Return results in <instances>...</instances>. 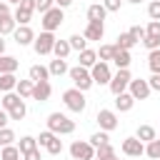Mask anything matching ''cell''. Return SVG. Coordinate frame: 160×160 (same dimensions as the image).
<instances>
[{"instance_id":"cell-51","label":"cell","mask_w":160,"mask_h":160,"mask_svg":"<svg viewBox=\"0 0 160 160\" xmlns=\"http://www.w3.org/2000/svg\"><path fill=\"white\" fill-rule=\"evenodd\" d=\"M8 120H10V118H8V110H2V108H0V128H5V125H8Z\"/></svg>"},{"instance_id":"cell-8","label":"cell","mask_w":160,"mask_h":160,"mask_svg":"<svg viewBox=\"0 0 160 160\" xmlns=\"http://www.w3.org/2000/svg\"><path fill=\"white\" fill-rule=\"evenodd\" d=\"M90 78H92V82H98V85H108V82H110V78H112L110 65H108V62H102V60H98V62L90 68Z\"/></svg>"},{"instance_id":"cell-41","label":"cell","mask_w":160,"mask_h":160,"mask_svg":"<svg viewBox=\"0 0 160 160\" xmlns=\"http://www.w3.org/2000/svg\"><path fill=\"white\" fill-rule=\"evenodd\" d=\"M148 15H150V20H160V0H150Z\"/></svg>"},{"instance_id":"cell-46","label":"cell","mask_w":160,"mask_h":160,"mask_svg":"<svg viewBox=\"0 0 160 160\" xmlns=\"http://www.w3.org/2000/svg\"><path fill=\"white\" fill-rule=\"evenodd\" d=\"M128 32H130V35H132V38H135L138 42H140L142 38H145V28H140V25H132V28H130Z\"/></svg>"},{"instance_id":"cell-37","label":"cell","mask_w":160,"mask_h":160,"mask_svg":"<svg viewBox=\"0 0 160 160\" xmlns=\"http://www.w3.org/2000/svg\"><path fill=\"white\" fill-rule=\"evenodd\" d=\"M12 18H15V22H18V25H28V22L32 20V12H28V10H22V8H18V10L12 12Z\"/></svg>"},{"instance_id":"cell-12","label":"cell","mask_w":160,"mask_h":160,"mask_svg":"<svg viewBox=\"0 0 160 160\" xmlns=\"http://www.w3.org/2000/svg\"><path fill=\"white\" fill-rule=\"evenodd\" d=\"M12 35H15V42H18L20 48L32 45V40H35V32H32V28H30V25H18Z\"/></svg>"},{"instance_id":"cell-43","label":"cell","mask_w":160,"mask_h":160,"mask_svg":"<svg viewBox=\"0 0 160 160\" xmlns=\"http://www.w3.org/2000/svg\"><path fill=\"white\" fill-rule=\"evenodd\" d=\"M102 8H105L108 12H118V10L122 8V0H102Z\"/></svg>"},{"instance_id":"cell-3","label":"cell","mask_w":160,"mask_h":160,"mask_svg":"<svg viewBox=\"0 0 160 160\" xmlns=\"http://www.w3.org/2000/svg\"><path fill=\"white\" fill-rule=\"evenodd\" d=\"M62 102H65V108H68L70 112H82V110H85V105H88V100H85L82 90H78V88L65 90V92H62Z\"/></svg>"},{"instance_id":"cell-44","label":"cell","mask_w":160,"mask_h":160,"mask_svg":"<svg viewBox=\"0 0 160 160\" xmlns=\"http://www.w3.org/2000/svg\"><path fill=\"white\" fill-rule=\"evenodd\" d=\"M142 45H145L148 50H158V48H160V38H150V35H145V38H142Z\"/></svg>"},{"instance_id":"cell-13","label":"cell","mask_w":160,"mask_h":160,"mask_svg":"<svg viewBox=\"0 0 160 160\" xmlns=\"http://www.w3.org/2000/svg\"><path fill=\"white\" fill-rule=\"evenodd\" d=\"M82 35H85V40H102V35H105V25H102L100 20H88Z\"/></svg>"},{"instance_id":"cell-26","label":"cell","mask_w":160,"mask_h":160,"mask_svg":"<svg viewBox=\"0 0 160 160\" xmlns=\"http://www.w3.org/2000/svg\"><path fill=\"white\" fill-rule=\"evenodd\" d=\"M22 152L18 150V145H2L0 150V160H20Z\"/></svg>"},{"instance_id":"cell-27","label":"cell","mask_w":160,"mask_h":160,"mask_svg":"<svg viewBox=\"0 0 160 160\" xmlns=\"http://www.w3.org/2000/svg\"><path fill=\"white\" fill-rule=\"evenodd\" d=\"M70 50H72V48H70V42H68V40H55V45H52L55 58H62V60L70 55Z\"/></svg>"},{"instance_id":"cell-53","label":"cell","mask_w":160,"mask_h":160,"mask_svg":"<svg viewBox=\"0 0 160 160\" xmlns=\"http://www.w3.org/2000/svg\"><path fill=\"white\" fill-rule=\"evenodd\" d=\"M0 55H5V40H2V35H0Z\"/></svg>"},{"instance_id":"cell-45","label":"cell","mask_w":160,"mask_h":160,"mask_svg":"<svg viewBox=\"0 0 160 160\" xmlns=\"http://www.w3.org/2000/svg\"><path fill=\"white\" fill-rule=\"evenodd\" d=\"M52 5H55V0H35V10H40V12H48Z\"/></svg>"},{"instance_id":"cell-7","label":"cell","mask_w":160,"mask_h":160,"mask_svg":"<svg viewBox=\"0 0 160 160\" xmlns=\"http://www.w3.org/2000/svg\"><path fill=\"white\" fill-rule=\"evenodd\" d=\"M70 155L72 160H95V148L88 140H75L70 145Z\"/></svg>"},{"instance_id":"cell-16","label":"cell","mask_w":160,"mask_h":160,"mask_svg":"<svg viewBox=\"0 0 160 160\" xmlns=\"http://www.w3.org/2000/svg\"><path fill=\"white\" fill-rule=\"evenodd\" d=\"M112 62L118 65V70H122V68H130V62H132V55H130V50H115V55H112Z\"/></svg>"},{"instance_id":"cell-29","label":"cell","mask_w":160,"mask_h":160,"mask_svg":"<svg viewBox=\"0 0 160 160\" xmlns=\"http://www.w3.org/2000/svg\"><path fill=\"white\" fill-rule=\"evenodd\" d=\"M145 155H148L150 160H160V138L145 142Z\"/></svg>"},{"instance_id":"cell-9","label":"cell","mask_w":160,"mask_h":160,"mask_svg":"<svg viewBox=\"0 0 160 160\" xmlns=\"http://www.w3.org/2000/svg\"><path fill=\"white\" fill-rule=\"evenodd\" d=\"M128 92H130L135 100H148L152 90H150L148 80H142V78H132V80H130V85H128Z\"/></svg>"},{"instance_id":"cell-19","label":"cell","mask_w":160,"mask_h":160,"mask_svg":"<svg viewBox=\"0 0 160 160\" xmlns=\"http://www.w3.org/2000/svg\"><path fill=\"white\" fill-rule=\"evenodd\" d=\"M48 70H50V75H55V78H60V75H65L70 68H68V62L62 60V58H55V60H50V65H48Z\"/></svg>"},{"instance_id":"cell-22","label":"cell","mask_w":160,"mask_h":160,"mask_svg":"<svg viewBox=\"0 0 160 160\" xmlns=\"http://www.w3.org/2000/svg\"><path fill=\"white\" fill-rule=\"evenodd\" d=\"M20 100H22V98H20L15 90H10V92H2V98H0V108H2V110H10V108H12V105H18Z\"/></svg>"},{"instance_id":"cell-11","label":"cell","mask_w":160,"mask_h":160,"mask_svg":"<svg viewBox=\"0 0 160 160\" xmlns=\"http://www.w3.org/2000/svg\"><path fill=\"white\" fill-rule=\"evenodd\" d=\"M122 155H128V158H140V155H145V142H140L138 138H125V140H122Z\"/></svg>"},{"instance_id":"cell-17","label":"cell","mask_w":160,"mask_h":160,"mask_svg":"<svg viewBox=\"0 0 160 160\" xmlns=\"http://www.w3.org/2000/svg\"><path fill=\"white\" fill-rule=\"evenodd\" d=\"M135 138H138L140 142H150V140H155V138H158V130H155L152 125H138Z\"/></svg>"},{"instance_id":"cell-48","label":"cell","mask_w":160,"mask_h":160,"mask_svg":"<svg viewBox=\"0 0 160 160\" xmlns=\"http://www.w3.org/2000/svg\"><path fill=\"white\" fill-rule=\"evenodd\" d=\"M18 8H22V10H28V12H35V0H20Z\"/></svg>"},{"instance_id":"cell-4","label":"cell","mask_w":160,"mask_h":160,"mask_svg":"<svg viewBox=\"0 0 160 160\" xmlns=\"http://www.w3.org/2000/svg\"><path fill=\"white\" fill-rule=\"evenodd\" d=\"M62 20H65V15H62V8L52 5L48 12H42V20H40V25H42V30H48V32H55V30L62 25Z\"/></svg>"},{"instance_id":"cell-35","label":"cell","mask_w":160,"mask_h":160,"mask_svg":"<svg viewBox=\"0 0 160 160\" xmlns=\"http://www.w3.org/2000/svg\"><path fill=\"white\" fill-rule=\"evenodd\" d=\"M115 50H118L115 45H100V50H95V52H98V58H100L102 62H110L112 55H115Z\"/></svg>"},{"instance_id":"cell-31","label":"cell","mask_w":160,"mask_h":160,"mask_svg":"<svg viewBox=\"0 0 160 160\" xmlns=\"http://www.w3.org/2000/svg\"><path fill=\"white\" fill-rule=\"evenodd\" d=\"M110 158H115V150H112V145H110V142H105V145L95 148V160H110Z\"/></svg>"},{"instance_id":"cell-28","label":"cell","mask_w":160,"mask_h":160,"mask_svg":"<svg viewBox=\"0 0 160 160\" xmlns=\"http://www.w3.org/2000/svg\"><path fill=\"white\" fill-rule=\"evenodd\" d=\"M25 115H28V108H25V100H20L18 105H12V108L8 110V118H10V120H22Z\"/></svg>"},{"instance_id":"cell-14","label":"cell","mask_w":160,"mask_h":160,"mask_svg":"<svg viewBox=\"0 0 160 160\" xmlns=\"http://www.w3.org/2000/svg\"><path fill=\"white\" fill-rule=\"evenodd\" d=\"M50 95H52L50 80H40V82H35V85H32V100L45 102V100H50Z\"/></svg>"},{"instance_id":"cell-6","label":"cell","mask_w":160,"mask_h":160,"mask_svg":"<svg viewBox=\"0 0 160 160\" xmlns=\"http://www.w3.org/2000/svg\"><path fill=\"white\" fill-rule=\"evenodd\" d=\"M130 80H132V75H130V70L128 68H122V70H118L112 78H110V92L112 95H120V92H125L128 90V85H130Z\"/></svg>"},{"instance_id":"cell-54","label":"cell","mask_w":160,"mask_h":160,"mask_svg":"<svg viewBox=\"0 0 160 160\" xmlns=\"http://www.w3.org/2000/svg\"><path fill=\"white\" fill-rule=\"evenodd\" d=\"M125 2H132V5H138V2H142V0H125Z\"/></svg>"},{"instance_id":"cell-42","label":"cell","mask_w":160,"mask_h":160,"mask_svg":"<svg viewBox=\"0 0 160 160\" xmlns=\"http://www.w3.org/2000/svg\"><path fill=\"white\" fill-rule=\"evenodd\" d=\"M145 35H150V38H160V20H150V25L145 28Z\"/></svg>"},{"instance_id":"cell-20","label":"cell","mask_w":160,"mask_h":160,"mask_svg":"<svg viewBox=\"0 0 160 160\" xmlns=\"http://www.w3.org/2000/svg\"><path fill=\"white\" fill-rule=\"evenodd\" d=\"M28 75H30L32 82H40V80H48V78H50V70H48L45 65H32V68L28 70Z\"/></svg>"},{"instance_id":"cell-40","label":"cell","mask_w":160,"mask_h":160,"mask_svg":"<svg viewBox=\"0 0 160 160\" xmlns=\"http://www.w3.org/2000/svg\"><path fill=\"white\" fill-rule=\"evenodd\" d=\"M12 140H15V132L5 125V128H0V148L2 145H12Z\"/></svg>"},{"instance_id":"cell-18","label":"cell","mask_w":160,"mask_h":160,"mask_svg":"<svg viewBox=\"0 0 160 160\" xmlns=\"http://www.w3.org/2000/svg\"><path fill=\"white\" fill-rule=\"evenodd\" d=\"M15 85H18L15 72H0V92H10L15 90Z\"/></svg>"},{"instance_id":"cell-56","label":"cell","mask_w":160,"mask_h":160,"mask_svg":"<svg viewBox=\"0 0 160 160\" xmlns=\"http://www.w3.org/2000/svg\"><path fill=\"white\" fill-rule=\"evenodd\" d=\"M115 160H118V158H115Z\"/></svg>"},{"instance_id":"cell-1","label":"cell","mask_w":160,"mask_h":160,"mask_svg":"<svg viewBox=\"0 0 160 160\" xmlns=\"http://www.w3.org/2000/svg\"><path fill=\"white\" fill-rule=\"evenodd\" d=\"M48 130H52L55 135H70V132H75V120H70L62 112H50L48 115Z\"/></svg>"},{"instance_id":"cell-15","label":"cell","mask_w":160,"mask_h":160,"mask_svg":"<svg viewBox=\"0 0 160 160\" xmlns=\"http://www.w3.org/2000/svg\"><path fill=\"white\" fill-rule=\"evenodd\" d=\"M132 105H135V98L125 90V92H120V95H115V110H120V112H128V110H132Z\"/></svg>"},{"instance_id":"cell-55","label":"cell","mask_w":160,"mask_h":160,"mask_svg":"<svg viewBox=\"0 0 160 160\" xmlns=\"http://www.w3.org/2000/svg\"><path fill=\"white\" fill-rule=\"evenodd\" d=\"M5 2H10V5H12V2H15V5H18V2H20V0H5Z\"/></svg>"},{"instance_id":"cell-30","label":"cell","mask_w":160,"mask_h":160,"mask_svg":"<svg viewBox=\"0 0 160 160\" xmlns=\"http://www.w3.org/2000/svg\"><path fill=\"white\" fill-rule=\"evenodd\" d=\"M135 42H138V40H135L130 32H120V35H118V42H115V48H120V50H130Z\"/></svg>"},{"instance_id":"cell-38","label":"cell","mask_w":160,"mask_h":160,"mask_svg":"<svg viewBox=\"0 0 160 160\" xmlns=\"http://www.w3.org/2000/svg\"><path fill=\"white\" fill-rule=\"evenodd\" d=\"M68 42H70V48H72V50H78V52L88 48V40H85V35H70V40H68Z\"/></svg>"},{"instance_id":"cell-52","label":"cell","mask_w":160,"mask_h":160,"mask_svg":"<svg viewBox=\"0 0 160 160\" xmlns=\"http://www.w3.org/2000/svg\"><path fill=\"white\" fill-rule=\"evenodd\" d=\"M55 5L65 10V8H70V5H72V0H55Z\"/></svg>"},{"instance_id":"cell-24","label":"cell","mask_w":160,"mask_h":160,"mask_svg":"<svg viewBox=\"0 0 160 160\" xmlns=\"http://www.w3.org/2000/svg\"><path fill=\"white\" fill-rule=\"evenodd\" d=\"M105 15H108V10L102 8V2H95V5H90L88 8V20H105Z\"/></svg>"},{"instance_id":"cell-25","label":"cell","mask_w":160,"mask_h":160,"mask_svg":"<svg viewBox=\"0 0 160 160\" xmlns=\"http://www.w3.org/2000/svg\"><path fill=\"white\" fill-rule=\"evenodd\" d=\"M32 80H18V85H15V92L25 100V98H32Z\"/></svg>"},{"instance_id":"cell-36","label":"cell","mask_w":160,"mask_h":160,"mask_svg":"<svg viewBox=\"0 0 160 160\" xmlns=\"http://www.w3.org/2000/svg\"><path fill=\"white\" fill-rule=\"evenodd\" d=\"M88 142H90L92 148H100V145H105V142H110V138H108V132H105V130H100V132H92Z\"/></svg>"},{"instance_id":"cell-23","label":"cell","mask_w":160,"mask_h":160,"mask_svg":"<svg viewBox=\"0 0 160 160\" xmlns=\"http://www.w3.org/2000/svg\"><path fill=\"white\" fill-rule=\"evenodd\" d=\"M18 58H12V55H0V72H15L18 70Z\"/></svg>"},{"instance_id":"cell-33","label":"cell","mask_w":160,"mask_h":160,"mask_svg":"<svg viewBox=\"0 0 160 160\" xmlns=\"http://www.w3.org/2000/svg\"><path fill=\"white\" fill-rule=\"evenodd\" d=\"M45 150H48L50 155H60V152H62V140H60V135H52V138L48 140Z\"/></svg>"},{"instance_id":"cell-39","label":"cell","mask_w":160,"mask_h":160,"mask_svg":"<svg viewBox=\"0 0 160 160\" xmlns=\"http://www.w3.org/2000/svg\"><path fill=\"white\" fill-rule=\"evenodd\" d=\"M32 148H38V140H35V138H30V135L20 138V142H18V150H20V152H28V150H32Z\"/></svg>"},{"instance_id":"cell-50","label":"cell","mask_w":160,"mask_h":160,"mask_svg":"<svg viewBox=\"0 0 160 160\" xmlns=\"http://www.w3.org/2000/svg\"><path fill=\"white\" fill-rule=\"evenodd\" d=\"M8 15H12V12H10V2L0 0V18H8Z\"/></svg>"},{"instance_id":"cell-49","label":"cell","mask_w":160,"mask_h":160,"mask_svg":"<svg viewBox=\"0 0 160 160\" xmlns=\"http://www.w3.org/2000/svg\"><path fill=\"white\" fill-rule=\"evenodd\" d=\"M148 85H150V90H158V92H160V72L152 75V78L148 80Z\"/></svg>"},{"instance_id":"cell-5","label":"cell","mask_w":160,"mask_h":160,"mask_svg":"<svg viewBox=\"0 0 160 160\" xmlns=\"http://www.w3.org/2000/svg\"><path fill=\"white\" fill-rule=\"evenodd\" d=\"M55 32H48V30H42L40 35H35V40H32V48H35V52L38 55H50L52 52V45H55Z\"/></svg>"},{"instance_id":"cell-10","label":"cell","mask_w":160,"mask_h":160,"mask_svg":"<svg viewBox=\"0 0 160 160\" xmlns=\"http://www.w3.org/2000/svg\"><path fill=\"white\" fill-rule=\"evenodd\" d=\"M98 125H100V130H105V132H110V130H115L118 128V112L115 110H108V108H102V110H98Z\"/></svg>"},{"instance_id":"cell-32","label":"cell","mask_w":160,"mask_h":160,"mask_svg":"<svg viewBox=\"0 0 160 160\" xmlns=\"http://www.w3.org/2000/svg\"><path fill=\"white\" fill-rule=\"evenodd\" d=\"M15 28H18V22H15L12 15L0 18V35H10V32H15Z\"/></svg>"},{"instance_id":"cell-34","label":"cell","mask_w":160,"mask_h":160,"mask_svg":"<svg viewBox=\"0 0 160 160\" xmlns=\"http://www.w3.org/2000/svg\"><path fill=\"white\" fill-rule=\"evenodd\" d=\"M148 68L152 70V75L160 72V48H158V50H150V55H148Z\"/></svg>"},{"instance_id":"cell-47","label":"cell","mask_w":160,"mask_h":160,"mask_svg":"<svg viewBox=\"0 0 160 160\" xmlns=\"http://www.w3.org/2000/svg\"><path fill=\"white\" fill-rule=\"evenodd\" d=\"M22 158H25V160H42V155H40V150H38V148H32V150L22 152Z\"/></svg>"},{"instance_id":"cell-2","label":"cell","mask_w":160,"mask_h":160,"mask_svg":"<svg viewBox=\"0 0 160 160\" xmlns=\"http://www.w3.org/2000/svg\"><path fill=\"white\" fill-rule=\"evenodd\" d=\"M68 75H70V80H72V85L78 88V90H90L95 82H92V78H90V70L88 68H82V65H75V68H70L68 70Z\"/></svg>"},{"instance_id":"cell-21","label":"cell","mask_w":160,"mask_h":160,"mask_svg":"<svg viewBox=\"0 0 160 160\" xmlns=\"http://www.w3.org/2000/svg\"><path fill=\"white\" fill-rule=\"evenodd\" d=\"M95 62H98V52H95V50H90V48L80 50V65H82V68H88V70H90Z\"/></svg>"}]
</instances>
